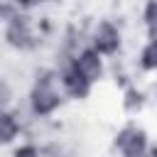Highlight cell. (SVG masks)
I'll return each instance as SVG.
<instances>
[{"instance_id":"6da1fadb","label":"cell","mask_w":157,"mask_h":157,"mask_svg":"<svg viewBox=\"0 0 157 157\" xmlns=\"http://www.w3.org/2000/svg\"><path fill=\"white\" fill-rule=\"evenodd\" d=\"M66 101V93L61 88V78L56 69H42L27 93V108L34 118H52Z\"/></svg>"},{"instance_id":"7a4b0ae2","label":"cell","mask_w":157,"mask_h":157,"mask_svg":"<svg viewBox=\"0 0 157 157\" xmlns=\"http://www.w3.org/2000/svg\"><path fill=\"white\" fill-rule=\"evenodd\" d=\"M2 39H5L7 47H12V49H17V52L34 49L37 42H39L32 20H29L22 10L7 15V20H5V29H2Z\"/></svg>"},{"instance_id":"3957f363","label":"cell","mask_w":157,"mask_h":157,"mask_svg":"<svg viewBox=\"0 0 157 157\" xmlns=\"http://www.w3.org/2000/svg\"><path fill=\"white\" fill-rule=\"evenodd\" d=\"M69 66L83 78V81H88L91 86H96L103 76H105V56L103 54H98L93 47H81V49H76L69 59Z\"/></svg>"},{"instance_id":"277c9868","label":"cell","mask_w":157,"mask_h":157,"mask_svg":"<svg viewBox=\"0 0 157 157\" xmlns=\"http://www.w3.org/2000/svg\"><path fill=\"white\" fill-rule=\"evenodd\" d=\"M88 47H93L103 56H115L123 47V32L113 20H98L88 34Z\"/></svg>"},{"instance_id":"5b68a950","label":"cell","mask_w":157,"mask_h":157,"mask_svg":"<svg viewBox=\"0 0 157 157\" xmlns=\"http://www.w3.org/2000/svg\"><path fill=\"white\" fill-rule=\"evenodd\" d=\"M113 147L120 157H147L150 155L147 132L140 125H132V123L118 130V135L113 140Z\"/></svg>"},{"instance_id":"8992f818","label":"cell","mask_w":157,"mask_h":157,"mask_svg":"<svg viewBox=\"0 0 157 157\" xmlns=\"http://www.w3.org/2000/svg\"><path fill=\"white\" fill-rule=\"evenodd\" d=\"M20 135H22V118L17 115V110L12 108L0 110V147L12 145Z\"/></svg>"},{"instance_id":"52a82bcc","label":"cell","mask_w":157,"mask_h":157,"mask_svg":"<svg viewBox=\"0 0 157 157\" xmlns=\"http://www.w3.org/2000/svg\"><path fill=\"white\" fill-rule=\"evenodd\" d=\"M137 66H140L145 74H155V71H157V37H147V42L140 47Z\"/></svg>"},{"instance_id":"ba28073f","label":"cell","mask_w":157,"mask_h":157,"mask_svg":"<svg viewBox=\"0 0 157 157\" xmlns=\"http://www.w3.org/2000/svg\"><path fill=\"white\" fill-rule=\"evenodd\" d=\"M142 27L147 37H157V0H147L142 5Z\"/></svg>"},{"instance_id":"9c48e42d","label":"cell","mask_w":157,"mask_h":157,"mask_svg":"<svg viewBox=\"0 0 157 157\" xmlns=\"http://www.w3.org/2000/svg\"><path fill=\"white\" fill-rule=\"evenodd\" d=\"M142 103H145V96H142V91H137L135 86L125 91V98H123V108H125L128 113H137V110L142 108Z\"/></svg>"},{"instance_id":"30bf717a","label":"cell","mask_w":157,"mask_h":157,"mask_svg":"<svg viewBox=\"0 0 157 157\" xmlns=\"http://www.w3.org/2000/svg\"><path fill=\"white\" fill-rule=\"evenodd\" d=\"M12 157H42V147L27 140V142H20L12 150Z\"/></svg>"},{"instance_id":"8fae6325","label":"cell","mask_w":157,"mask_h":157,"mask_svg":"<svg viewBox=\"0 0 157 157\" xmlns=\"http://www.w3.org/2000/svg\"><path fill=\"white\" fill-rule=\"evenodd\" d=\"M17 10H22V12H27V10H34V7H39L44 0H10Z\"/></svg>"}]
</instances>
